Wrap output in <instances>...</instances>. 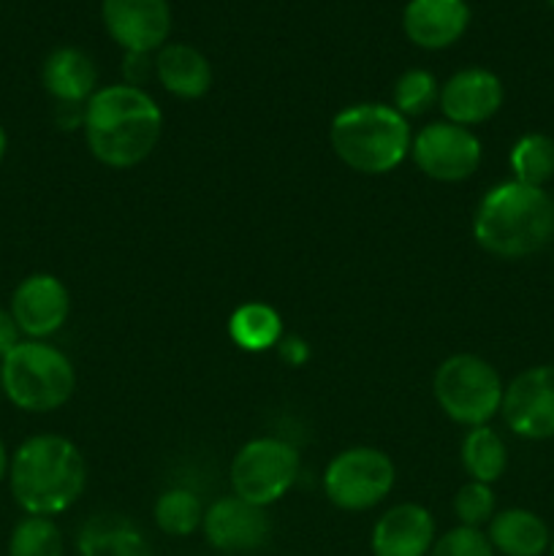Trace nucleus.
<instances>
[{
	"label": "nucleus",
	"instance_id": "1",
	"mask_svg": "<svg viewBox=\"0 0 554 556\" xmlns=\"http://www.w3.org/2000/svg\"><path fill=\"white\" fill-rule=\"evenodd\" d=\"M87 150L109 168H134L152 155L163 134V112L144 87L106 85L81 114Z\"/></svg>",
	"mask_w": 554,
	"mask_h": 556
},
{
	"label": "nucleus",
	"instance_id": "2",
	"mask_svg": "<svg viewBox=\"0 0 554 556\" xmlns=\"http://www.w3.org/2000/svg\"><path fill=\"white\" fill-rule=\"evenodd\" d=\"M87 486L81 451L60 434H33L11 454L9 489L25 516L65 514Z\"/></svg>",
	"mask_w": 554,
	"mask_h": 556
},
{
	"label": "nucleus",
	"instance_id": "3",
	"mask_svg": "<svg viewBox=\"0 0 554 556\" xmlns=\"http://www.w3.org/2000/svg\"><path fill=\"white\" fill-rule=\"evenodd\" d=\"M473 237L494 258L516 261L541 253L554 237V201L543 188L516 179L494 185L478 204Z\"/></svg>",
	"mask_w": 554,
	"mask_h": 556
},
{
	"label": "nucleus",
	"instance_id": "4",
	"mask_svg": "<svg viewBox=\"0 0 554 556\" xmlns=\"http://www.w3.org/2000/svg\"><path fill=\"white\" fill-rule=\"evenodd\" d=\"M335 155L358 174H389L411 155V125L394 106L367 101L335 114L329 128Z\"/></svg>",
	"mask_w": 554,
	"mask_h": 556
},
{
	"label": "nucleus",
	"instance_id": "5",
	"mask_svg": "<svg viewBox=\"0 0 554 556\" xmlns=\"http://www.w3.org/2000/svg\"><path fill=\"white\" fill-rule=\"evenodd\" d=\"M76 369L47 340H22L0 362V391L25 413L60 410L74 396Z\"/></svg>",
	"mask_w": 554,
	"mask_h": 556
},
{
	"label": "nucleus",
	"instance_id": "6",
	"mask_svg": "<svg viewBox=\"0 0 554 556\" xmlns=\"http://www.w3.org/2000/svg\"><path fill=\"white\" fill-rule=\"evenodd\" d=\"M435 400L451 421L462 427H487L503 405V380L481 356L456 353L438 367L432 380Z\"/></svg>",
	"mask_w": 554,
	"mask_h": 556
},
{
	"label": "nucleus",
	"instance_id": "7",
	"mask_svg": "<svg viewBox=\"0 0 554 556\" xmlns=\"http://www.w3.org/2000/svg\"><path fill=\"white\" fill-rule=\"evenodd\" d=\"M299 451L280 438H255L234 454L231 489L244 503L269 508L286 497L299 478Z\"/></svg>",
	"mask_w": 554,
	"mask_h": 556
},
{
	"label": "nucleus",
	"instance_id": "8",
	"mask_svg": "<svg viewBox=\"0 0 554 556\" xmlns=\"http://www.w3.org/2000/svg\"><path fill=\"white\" fill-rule=\"evenodd\" d=\"M394 462L380 448L356 445L326 465L324 492L335 508L348 514H362L375 508L394 489Z\"/></svg>",
	"mask_w": 554,
	"mask_h": 556
},
{
	"label": "nucleus",
	"instance_id": "9",
	"mask_svg": "<svg viewBox=\"0 0 554 556\" xmlns=\"http://www.w3.org/2000/svg\"><path fill=\"white\" fill-rule=\"evenodd\" d=\"M481 141L470 128L440 119L413 136L411 157L435 182H465L481 166Z\"/></svg>",
	"mask_w": 554,
	"mask_h": 556
},
{
	"label": "nucleus",
	"instance_id": "10",
	"mask_svg": "<svg viewBox=\"0 0 554 556\" xmlns=\"http://www.w3.org/2000/svg\"><path fill=\"white\" fill-rule=\"evenodd\" d=\"M503 421L521 440L554 438V364H538L516 375L503 391Z\"/></svg>",
	"mask_w": 554,
	"mask_h": 556
},
{
	"label": "nucleus",
	"instance_id": "11",
	"mask_svg": "<svg viewBox=\"0 0 554 556\" xmlns=\"http://www.w3.org/2000/svg\"><path fill=\"white\" fill-rule=\"evenodd\" d=\"M101 20L119 49L155 54L168 43L172 5L168 0H101Z\"/></svg>",
	"mask_w": 554,
	"mask_h": 556
},
{
	"label": "nucleus",
	"instance_id": "12",
	"mask_svg": "<svg viewBox=\"0 0 554 556\" xmlns=\"http://www.w3.org/2000/svg\"><path fill=\"white\" fill-rule=\"evenodd\" d=\"M9 309L25 340H47L68 320L71 293L60 277L36 271L14 288Z\"/></svg>",
	"mask_w": 554,
	"mask_h": 556
},
{
	"label": "nucleus",
	"instance_id": "13",
	"mask_svg": "<svg viewBox=\"0 0 554 556\" xmlns=\"http://www.w3.org/2000/svg\"><path fill=\"white\" fill-rule=\"evenodd\" d=\"M204 541L223 554H250L266 546L272 535V521L266 508L244 503L242 497H221L204 510L201 521Z\"/></svg>",
	"mask_w": 554,
	"mask_h": 556
},
{
	"label": "nucleus",
	"instance_id": "14",
	"mask_svg": "<svg viewBox=\"0 0 554 556\" xmlns=\"http://www.w3.org/2000/svg\"><path fill=\"white\" fill-rule=\"evenodd\" d=\"M503 98L505 90L500 76L494 71L473 65V68L456 71L440 85L438 103L449 123L473 128L492 119L503 106Z\"/></svg>",
	"mask_w": 554,
	"mask_h": 556
},
{
	"label": "nucleus",
	"instance_id": "15",
	"mask_svg": "<svg viewBox=\"0 0 554 556\" xmlns=\"http://www.w3.org/2000/svg\"><path fill=\"white\" fill-rule=\"evenodd\" d=\"M435 538L432 514L418 503H400L375 521L369 548L373 556H429Z\"/></svg>",
	"mask_w": 554,
	"mask_h": 556
},
{
	"label": "nucleus",
	"instance_id": "16",
	"mask_svg": "<svg viewBox=\"0 0 554 556\" xmlns=\"http://www.w3.org/2000/svg\"><path fill=\"white\" fill-rule=\"evenodd\" d=\"M467 0H407L402 11V30L416 47L438 52L459 41L470 27Z\"/></svg>",
	"mask_w": 554,
	"mask_h": 556
},
{
	"label": "nucleus",
	"instance_id": "17",
	"mask_svg": "<svg viewBox=\"0 0 554 556\" xmlns=\"http://www.w3.org/2000/svg\"><path fill=\"white\" fill-rule=\"evenodd\" d=\"M41 81L60 106H81L98 90L96 60L79 47H58L43 60Z\"/></svg>",
	"mask_w": 554,
	"mask_h": 556
},
{
	"label": "nucleus",
	"instance_id": "18",
	"mask_svg": "<svg viewBox=\"0 0 554 556\" xmlns=\"http://www.w3.org/2000/svg\"><path fill=\"white\" fill-rule=\"evenodd\" d=\"M155 79L174 98L196 101L212 90V63L190 43L168 41L155 52Z\"/></svg>",
	"mask_w": 554,
	"mask_h": 556
},
{
	"label": "nucleus",
	"instance_id": "19",
	"mask_svg": "<svg viewBox=\"0 0 554 556\" xmlns=\"http://www.w3.org/2000/svg\"><path fill=\"white\" fill-rule=\"evenodd\" d=\"M483 532L500 556H543L552 543L546 521L527 508L498 510Z\"/></svg>",
	"mask_w": 554,
	"mask_h": 556
},
{
	"label": "nucleus",
	"instance_id": "20",
	"mask_svg": "<svg viewBox=\"0 0 554 556\" xmlns=\"http://www.w3.org/2000/svg\"><path fill=\"white\" fill-rule=\"evenodd\" d=\"M76 556H152V552L134 521L101 514L87 519L76 535Z\"/></svg>",
	"mask_w": 554,
	"mask_h": 556
},
{
	"label": "nucleus",
	"instance_id": "21",
	"mask_svg": "<svg viewBox=\"0 0 554 556\" xmlns=\"http://www.w3.org/2000/svg\"><path fill=\"white\" fill-rule=\"evenodd\" d=\"M228 334L234 345L248 353H264L282 340V318L275 307L264 302H248L228 318Z\"/></svg>",
	"mask_w": 554,
	"mask_h": 556
},
{
	"label": "nucleus",
	"instance_id": "22",
	"mask_svg": "<svg viewBox=\"0 0 554 556\" xmlns=\"http://www.w3.org/2000/svg\"><path fill=\"white\" fill-rule=\"evenodd\" d=\"M462 467L478 483H498L508 467V448L503 438L492 427H473L467 429L462 440Z\"/></svg>",
	"mask_w": 554,
	"mask_h": 556
},
{
	"label": "nucleus",
	"instance_id": "23",
	"mask_svg": "<svg viewBox=\"0 0 554 556\" xmlns=\"http://www.w3.org/2000/svg\"><path fill=\"white\" fill-rule=\"evenodd\" d=\"M204 505L196 497L190 489L174 486L166 489L161 497L155 500V508H152V519L155 527L168 538H188L193 532L201 530V521H204Z\"/></svg>",
	"mask_w": 554,
	"mask_h": 556
},
{
	"label": "nucleus",
	"instance_id": "24",
	"mask_svg": "<svg viewBox=\"0 0 554 556\" xmlns=\"http://www.w3.org/2000/svg\"><path fill=\"white\" fill-rule=\"evenodd\" d=\"M514 179L530 188H543L554 177V139L546 134H525L511 147Z\"/></svg>",
	"mask_w": 554,
	"mask_h": 556
},
{
	"label": "nucleus",
	"instance_id": "25",
	"mask_svg": "<svg viewBox=\"0 0 554 556\" xmlns=\"http://www.w3.org/2000/svg\"><path fill=\"white\" fill-rule=\"evenodd\" d=\"M5 556H65V538L54 519L25 516L11 530Z\"/></svg>",
	"mask_w": 554,
	"mask_h": 556
},
{
	"label": "nucleus",
	"instance_id": "26",
	"mask_svg": "<svg viewBox=\"0 0 554 556\" xmlns=\"http://www.w3.org/2000/svg\"><path fill=\"white\" fill-rule=\"evenodd\" d=\"M440 98V85L435 74L427 68H411L394 81V103L391 106L402 114V117H421L424 112L435 106Z\"/></svg>",
	"mask_w": 554,
	"mask_h": 556
},
{
	"label": "nucleus",
	"instance_id": "27",
	"mask_svg": "<svg viewBox=\"0 0 554 556\" xmlns=\"http://www.w3.org/2000/svg\"><path fill=\"white\" fill-rule=\"evenodd\" d=\"M454 514L462 527H473V530H483L498 514V497L489 483L467 481L465 486L456 492L454 497Z\"/></svg>",
	"mask_w": 554,
	"mask_h": 556
},
{
	"label": "nucleus",
	"instance_id": "28",
	"mask_svg": "<svg viewBox=\"0 0 554 556\" xmlns=\"http://www.w3.org/2000/svg\"><path fill=\"white\" fill-rule=\"evenodd\" d=\"M429 556H498L487 532L473 530V527L456 525L454 530L435 538V546Z\"/></svg>",
	"mask_w": 554,
	"mask_h": 556
},
{
	"label": "nucleus",
	"instance_id": "29",
	"mask_svg": "<svg viewBox=\"0 0 554 556\" xmlns=\"http://www.w3.org/2000/svg\"><path fill=\"white\" fill-rule=\"evenodd\" d=\"M123 74H125V85L141 87L147 79H150V74H155V58L144 52H125Z\"/></svg>",
	"mask_w": 554,
	"mask_h": 556
},
{
	"label": "nucleus",
	"instance_id": "30",
	"mask_svg": "<svg viewBox=\"0 0 554 556\" xmlns=\"http://www.w3.org/2000/svg\"><path fill=\"white\" fill-rule=\"evenodd\" d=\"M20 342H22V331L20 326H16L14 315H11V309L0 307V362H3V358L9 356Z\"/></svg>",
	"mask_w": 554,
	"mask_h": 556
},
{
	"label": "nucleus",
	"instance_id": "31",
	"mask_svg": "<svg viewBox=\"0 0 554 556\" xmlns=\"http://www.w3.org/2000/svg\"><path fill=\"white\" fill-rule=\"evenodd\" d=\"M277 351H280L282 362L291 364V367H302V364L310 358L307 345H304L302 340H297V337H282L280 345H277Z\"/></svg>",
	"mask_w": 554,
	"mask_h": 556
},
{
	"label": "nucleus",
	"instance_id": "32",
	"mask_svg": "<svg viewBox=\"0 0 554 556\" xmlns=\"http://www.w3.org/2000/svg\"><path fill=\"white\" fill-rule=\"evenodd\" d=\"M9 467H11V454L5 451L3 440H0V483L9 481Z\"/></svg>",
	"mask_w": 554,
	"mask_h": 556
},
{
	"label": "nucleus",
	"instance_id": "33",
	"mask_svg": "<svg viewBox=\"0 0 554 556\" xmlns=\"http://www.w3.org/2000/svg\"><path fill=\"white\" fill-rule=\"evenodd\" d=\"M5 152H9V134H5V128L0 125V163H3Z\"/></svg>",
	"mask_w": 554,
	"mask_h": 556
},
{
	"label": "nucleus",
	"instance_id": "34",
	"mask_svg": "<svg viewBox=\"0 0 554 556\" xmlns=\"http://www.w3.org/2000/svg\"><path fill=\"white\" fill-rule=\"evenodd\" d=\"M549 556H554V532H552V543H549Z\"/></svg>",
	"mask_w": 554,
	"mask_h": 556
},
{
	"label": "nucleus",
	"instance_id": "35",
	"mask_svg": "<svg viewBox=\"0 0 554 556\" xmlns=\"http://www.w3.org/2000/svg\"><path fill=\"white\" fill-rule=\"evenodd\" d=\"M546 3H549V5H552V9H554V0H546Z\"/></svg>",
	"mask_w": 554,
	"mask_h": 556
},
{
	"label": "nucleus",
	"instance_id": "36",
	"mask_svg": "<svg viewBox=\"0 0 554 556\" xmlns=\"http://www.w3.org/2000/svg\"><path fill=\"white\" fill-rule=\"evenodd\" d=\"M0 556H5V552H3V548H0Z\"/></svg>",
	"mask_w": 554,
	"mask_h": 556
}]
</instances>
